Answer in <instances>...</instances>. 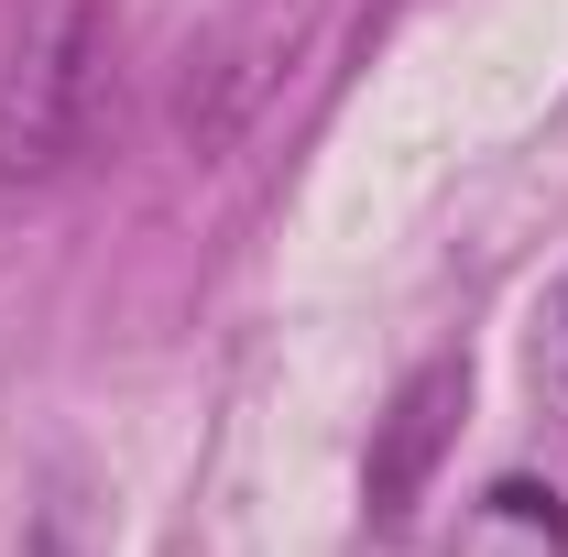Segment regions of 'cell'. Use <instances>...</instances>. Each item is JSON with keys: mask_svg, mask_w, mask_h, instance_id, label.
<instances>
[{"mask_svg": "<svg viewBox=\"0 0 568 557\" xmlns=\"http://www.w3.org/2000/svg\"><path fill=\"white\" fill-rule=\"evenodd\" d=\"M110 110V11L99 0H55L33 22V44L0 67V186H55L88 164Z\"/></svg>", "mask_w": 568, "mask_h": 557, "instance_id": "cell-1", "label": "cell"}, {"mask_svg": "<svg viewBox=\"0 0 568 557\" xmlns=\"http://www.w3.org/2000/svg\"><path fill=\"white\" fill-rule=\"evenodd\" d=\"M44 11H55V0H0V67L33 44V22H44Z\"/></svg>", "mask_w": 568, "mask_h": 557, "instance_id": "cell-3", "label": "cell"}, {"mask_svg": "<svg viewBox=\"0 0 568 557\" xmlns=\"http://www.w3.org/2000/svg\"><path fill=\"white\" fill-rule=\"evenodd\" d=\"M459 405H470V372H459V361L405 372V394H394V405H383V426H372V470H361L372 525H405V514H416V492H426V470H437V448L459 437Z\"/></svg>", "mask_w": 568, "mask_h": 557, "instance_id": "cell-2", "label": "cell"}]
</instances>
